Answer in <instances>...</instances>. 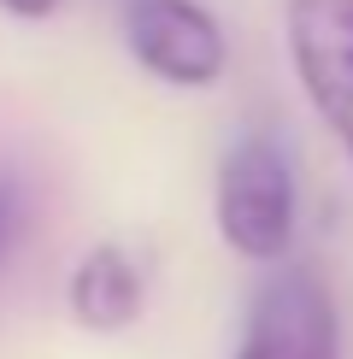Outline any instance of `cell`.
<instances>
[{"instance_id": "1", "label": "cell", "mask_w": 353, "mask_h": 359, "mask_svg": "<svg viewBox=\"0 0 353 359\" xmlns=\"http://www.w3.org/2000/svg\"><path fill=\"white\" fill-rule=\"evenodd\" d=\"M212 218L230 253L259 265H283L300 224V194H294V165L277 136H235L218 159L212 183Z\"/></svg>"}, {"instance_id": "2", "label": "cell", "mask_w": 353, "mask_h": 359, "mask_svg": "<svg viewBox=\"0 0 353 359\" xmlns=\"http://www.w3.org/2000/svg\"><path fill=\"white\" fill-rule=\"evenodd\" d=\"M230 359H342V312L318 265L283 259L259 283Z\"/></svg>"}, {"instance_id": "3", "label": "cell", "mask_w": 353, "mask_h": 359, "mask_svg": "<svg viewBox=\"0 0 353 359\" xmlns=\"http://www.w3.org/2000/svg\"><path fill=\"white\" fill-rule=\"evenodd\" d=\"M289 65L353 165V0H283Z\"/></svg>"}, {"instance_id": "4", "label": "cell", "mask_w": 353, "mask_h": 359, "mask_svg": "<svg viewBox=\"0 0 353 359\" xmlns=\"http://www.w3.org/2000/svg\"><path fill=\"white\" fill-rule=\"evenodd\" d=\"M124 48L147 77H159L171 88H212L230 71L224 24L200 0H130Z\"/></svg>"}, {"instance_id": "5", "label": "cell", "mask_w": 353, "mask_h": 359, "mask_svg": "<svg viewBox=\"0 0 353 359\" xmlns=\"http://www.w3.org/2000/svg\"><path fill=\"white\" fill-rule=\"evenodd\" d=\"M65 306L83 330L95 336H118L141 318L147 306V283H141V265L130 259L118 242H95L71 265V283H65Z\"/></svg>"}, {"instance_id": "6", "label": "cell", "mask_w": 353, "mask_h": 359, "mask_svg": "<svg viewBox=\"0 0 353 359\" xmlns=\"http://www.w3.org/2000/svg\"><path fill=\"white\" fill-rule=\"evenodd\" d=\"M24 212H29L24 183L12 171H0V265L12 259V248H18V236H24Z\"/></svg>"}, {"instance_id": "7", "label": "cell", "mask_w": 353, "mask_h": 359, "mask_svg": "<svg viewBox=\"0 0 353 359\" xmlns=\"http://www.w3.org/2000/svg\"><path fill=\"white\" fill-rule=\"evenodd\" d=\"M0 6H6L12 18H53L59 0H0Z\"/></svg>"}]
</instances>
